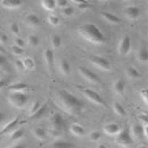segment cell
<instances>
[{
	"label": "cell",
	"mask_w": 148,
	"mask_h": 148,
	"mask_svg": "<svg viewBox=\"0 0 148 148\" xmlns=\"http://www.w3.org/2000/svg\"><path fill=\"white\" fill-rule=\"evenodd\" d=\"M101 16L104 20H107L110 24H114V25H119V24H121V21H122L120 17H117L114 13H110V12H102Z\"/></svg>",
	"instance_id": "obj_13"
},
{
	"label": "cell",
	"mask_w": 148,
	"mask_h": 148,
	"mask_svg": "<svg viewBox=\"0 0 148 148\" xmlns=\"http://www.w3.org/2000/svg\"><path fill=\"white\" fill-rule=\"evenodd\" d=\"M6 85H7V82H6L5 79H0V90L4 89V88L6 87Z\"/></svg>",
	"instance_id": "obj_47"
},
{
	"label": "cell",
	"mask_w": 148,
	"mask_h": 148,
	"mask_svg": "<svg viewBox=\"0 0 148 148\" xmlns=\"http://www.w3.org/2000/svg\"><path fill=\"white\" fill-rule=\"evenodd\" d=\"M51 148H75L71 142H66V141H62V140H57L52 143Z\"/></svg>",
	"instance_id": "obj_24"
},
{
	"label": "cell",
	"mask_w": 148,
	"mask_h": 148,
	"mask_svg": "<svg viewBox=\"0 0 148 148\" xmlns=\"http://www.w3.org/2000/svg\"><path fill=\"white\" fill-rule=\"evenodd\" d=\"M140 95H141V97H142V100L145 101V103L148 106V88L142 89V90L140 91Z\"/></svg>",
	"instance_id": "obj_39"
},
{
	"label": "cell",
	"mask_w": 148,
	"mask_h": 148,
	"mask_svg": "<svg viewBox=\"0 0 148 148\" xmlns=\"http://www.w3.org/2000/svg\"><path fill=\"white\" fill-rule=\"evenodd\" d=\"M47 21H49V24H50L51 26H58L60 24V19L57 16H52V14L47 17Z\"/></svg>",
	"instance_id": "obj_33"
},
{
	"label": "cell",
	"mask_w": 148,
	"mask_h": 148,
	"mask_svg": "<svg viewBox=\"0 0 148 148\" xmlns=\"http://www.w3.org/2000/svg\"><path fill=\"white\" fill-rule=\"evenodd\" d=\"M1 6L8 10H14L23 6V0H1Z\"/></svg>",
	"instance_id": "obj_14"
},
{
	"label": "cell",
	"mask_w": 148,
	"mask_h": 148,
	"mask_svg": "<svg viewBox=\"0 0 148 148\" xmlns=\"http://www.w3.org/2000/svg\"><path fill=\"white\" fill-rule=\"evenodd\" d=\"M42 6L46 11H55L57 7L56 0H42Z\"/></svg>",
	"instance_id": "obj_28"
},
{
	"label": "cell",
	"mask_w": 148,
	"mask_h": 148,
	"mask_svg": "<svg viewBox=\"0 0 148 148\" xmlns=\"http://www.w3.org/2000/svg\"><path fill=\"white\" fill-rule=\"evenodd\" d=\"M46 113H47V107H46V106H42V107L33 114V115L30 116V119H32V120H38V119L43 117Z\"/></svg>",
	"instance_id": "obj_29"
},
{
	"label": "cell",
	"mask_w": 148,
	"mask_h": 148,
	"mask_svg": "<svg viewBox=\"0 0 148 148\" xmlns=\"http://www.w3.org/2000/svg\"><path fill=\"white\" fill-rule=\"evenodd\" d=\"M78 72H79V75H81L85 81H88V82H90V83L100 84V82H101L100 77H98L95 72H92L91 70L84 68V66H79V68H78Z\"/></svg>",
	"instance_id": "obj_7"
},
{
	"label": "cell",
	"mask_w": 148,
	"mask_h": 148,
	"mask_svg": "<svg viewBox=\"0 0 148 148\" xmlns=\"http://www.w3.org/2000/svg\"><path fill=\"white\" fill-rule=\"evenodd\" d=\"M78 34L83 39L88 40L89 43H92V44L100 45V44H104L106 42V37L102 33V31L98 29L97 25H95L92 23H87L82 25L78 29Z\"/></svg>",
	"instance_id": "obj_2"
},
{
	"label": "cell",
	"mask_w": 148,
	"mask_h": 148,
	"mask_svg": "<svg viewBox=\"0 0 148 148\" xmlns=\"http://www.w3.org/2000/svg\"><path fill=\"white\" fill-rule=\"evenodd\" d=\"M68 1H69V0H56V5L59 8H64V7L69 6L68 5Z\"/></svg>",
	"instance_id": "obj_40"
},
{
	"label": "cell",
	"mask_w": 148,
	"mask_h": 148,
	"mask_svg": "<svg viewBox=\"0 0 148 148\" xmlns=\"http://www.w3.org/2000/svg\"><path fill=\"white\" fill-rule=\"evenodd\" d=\"M130 134H133L135 139H141L143 135V126L140 125V123H135L130 128Z\"/></svg>",
	"instance_id": "obj_17"
},
{
	"label": "cell",
	"mask_w": 148,
	"mask_h": 148,
	"mask_svg": "<svg viewBox=\"0 0 148 148\" xmlns=\"http://www.w3.org/2000/svg\"><path fill=\"white\" fill-rule=\"evenodd\" d=\"M49 121H50V125H51L52 129H60L64 126V119L60 114H53Z\"/></svg>",
	"instance_id": "obj_9"
},
{
	"label": "cell",
	"mask_w": 148,
	"mask_h": 148,
	"mask_svg": "<svg viewBox=\"0 0 148 148\" xmlns=\"http://www.w3.org/2000/svg\"><path fill=\"white\" fill-rule=\"evenodd\" d=\"M14 44L20 46V47H24L25 46V42L23 40V38H20V37H17V38H14Z\"/></svg>",
	"instance_id": "obj_41"
},
{
	"label": "cell",
	"mask_w": 148,
	"mask_h": 148,
	"mask_svg": "<svg viewBox=\"0 0 148 148\" xmlns=\"http://www.w3.org/2000/svg\"><path fill=\"white\" fill-rule=\"evenodd\" d=\"M56 104L69 115H79L83 110V103L76 96L65 90H59L55 95Z\"/></svg>",
	"instance_id": "obj_1"
},
{
	"label": "cell",
	"mask_w": 148,
	"mask_h": 148,
	"mask_svg": "<svg viewBox=\"0 0 148 148\" xmlns=\"http://www.w3.org/2000/svg\"><path fill=\"white\" fill-rule=\"evenodd\" d=\"M143 135H146V138H148V125H143Z\"/></svg>",
	"instance_id": "obj_48"
},
{
	"label": "cell",
	"mask_w": 148,
	"mask_h": 148,
	"mask_svg": "<svg viewBox=\"0 0 148 148\" xmlns=\"http://www.w3.org/2000/svg\"><path fill=\"white\" fill-rule=\"evenodd\" d=\"M113 109H114L115 114H117L119 116H126V114H127L125 107H123L120 102H114V104H113Z\"/></svg>",
	"instance_id": "obj_26"
},
{
	"label": "cell",
	"mask_w": 148,
	"mask_h": 148,
	"mask_svg": "<svg viewBox=\"0 0 148 148\" xmlns=\"http://www.w3.org/2000/svg\"><path fill=\"white\" fill-rule=\"evenodd\" d=\"M0 53H4V55L6 53V51H5V49H4V47H3L1 45H0Z\"/></svg>",
	"instance_id": "obj_50"
},
{
	"label": "cell",
	"mask_w": 148,
	"mask_h": 148,
	"mask_svg": "<svg viewBox=\"0 0 148 148\" xmlns=\"http://www.w3.org/2000/svg\"><path fill=\"white\" fill-rule=\"evenodd\" d=\"M6 121V115L0 110V125H3V123Z\"/></svg>",
	"instance_id": "obj_46"
},
{
	"label": "cell",
	"mask_w": 148,
	"mask_h": 148,
	"mask_svg": "<svg viewBox=\"0 0 148 148\" xmlns=\"http://www.w3.org/2000/svg\"><path fill=\"white\" fill-rule=\"evenodd\" d=\"M10 29L12 31V33H13L14 36H18L19 34V25L17 23H12L11 25H10Z\"/></svg>",
	"instance_id": "obj_38"
},
{
	"label": "cell",
	"mask_w": 148,
	"mask_h": 148,
	"mask_svg": "<svg viewBox=\"0 0 148 148\" xmlns=\"http://www.w3.org/2000/svg\"><path fill=\"white\" fill-rule=\"evenodd\" d=\"M139 62H141V63H147L148 62V50L145 47H141L140 50L138 51V55H136Z\"/></svg>",
	"instance_id": "obj_25"
},
{
	"label": "cell",
	"mask_w": 148,
	"mask_h": 148,
	"mask_svg": "<svg viewBox=\"0 0 148 148\" xmlns=\"http://www.w3.org/2000/svg\"><path fill=\"white\" fill-rule=\"evenodd\" d=\"M25 21H26V24H27L30 27H37V26H38L39 24H40L39 18L37 17L36 14H29V16L26 17Z\"/></svg>",
	"instance_id": "obj_23"
},
{
	"label": "cell",
	"mask_w": 148,
	"mask_h": 148,
	"mask_svg": "<svg viewBox=\"0 0 148 148\" xmlns=\"http://www.w3.org/2000/svg\"><path fill=\"white\" fill-rule=\"evenodd\" d=\"M101 136H102V134H101L100 132L95 130V132H91V133H90V136H89V138H90L91 141H95V142H96V141H98V140L101 139Z\"/></svg>",
	"instance_id": "obj_36"
},
{
	"label": "cell",
	"mask_w": 148,
	"mask_h": 148,
	"mask_svg": "<svg viewBox=\"0 0 148 148\" xmlns=\"http://www.w3.org/2000/svg\"><path fill=\"white\" fill-rule=\"evenodd\" d=\"M139 120L143 123V125H148V115H147V114L139 115Z\"/></svg>",
	"instance_id": "obj_42"
},
{
	"label": "cell",
	"mask_w": 148,
	"mask_h": 148,
	"mask_svg": "<svg viewBox=\"0 0 148 148\" xmlns=\"http://www.w3.org/2000/svg\"><path fill=\"white\" fill-rule=\"evenodd\" d=\"M7 101L16 108H24L29 102V96L23 91H11Z\"/></svg>",
	"instance_id": "obj_3"
},
{
	"label": "cell",
	"mask_w": 148,
	"mask_h": 148,
	"mask_svg": "<svg viewBox=\"0 0 148 148\" xmlns=\"http://www.w3.org/2000/svg\"><path fill=\"white\" fill-rule=\"evenodd\" d=\"M24 129H14L13 132H11V135H10V139L11 141H19L20 139H23L24 136Z\"/></svg>",
	"instance_id": "obj_27"
},
{
	"label": "cell",
	"mask_w": 148,
	"mask_h": 148,
	"mask_svg": "<svg viewBox=\"0 0 148 148\" xmlns=\"http://www.w3.org/2000/svg\"><path fill=\"white\" fill-rule=\"evenodd\" d=\"M11 148H25V146H23V145H17V146H13V147H11Z\"/></svg>",
	"instance_id": "obj_51"
},
{
	"label": "cell",
	"mask_w": 148,
	"mask_h": 148,
	"mask_svg": "<svg viewBox=\"0 0 148 148\" xmlns=\"http://www.w3.org/2000/svg\"><path fill=\"white\" fill-rule=\"evenodd\" d=\"M113 89H114V91H115L117 95L122 96L123 94H125V90H126L125 82H123L122 79H117V81H115L114 84H113Z\"/></svg>",
	"instance_id": "obj_20"
},
{
	"label": "cell",
	"mask_w": 148,
	"mask_h": 148,
	"mask_svg": "<svg viewBox=\"0 0 148 148\" xmlns=\"http://www.w3.org/2000/svg\"><path fill=\"white\" fill-rule=\"evenodd\" d=\"M11 51H12V53H13L14 56H21L24 53V47H20V46L14 44V45L11 46Z\"/></svg>",
	"instance_id": "obj_35"
},
{
	"label": "cell",
	"mask_w": 148,
	"mask_h": 148,
	"mask_svg": "<svg viewBox=\"0 0 148 148\" xmlns=\"http://www.w3.org/2000/svg\"><path fill=\"white\" fill-rule=\"evenodd\" d=\"M51 45H52L53 49L60 47V45H62V39H60L59 36H57V34H53V36H52V38H51Z\"/></svg>",
	"instance_id": "obj_32"
},
{
	"label": "cell",
	"mask_w": 148,
	"mask_h": 148,
	"mask_svg": "<svg viewBox=\"0 0 148 148\" xmlns=\"http://www.w3.org/2000/svg\"><path fill=\"white\" fill-rule=\"evenodd\" d=\"M44 60H45V64L49 69H52L53 63H55V55L53 51L51 49H46L44 51Z\"/></svg>",
	"instance_id": "obj_15"
},
{
	"label": "cell",
	"mask_w": 148,
	"mask_h": 148,
	"mask_svg": "<svg viewBox=\"0 0 148 148\" xmlns=\"http://www.w3.org/2000/svg\"><path fill=\"white\" fill-rule=\"evenodd\" d=\"M58 66H59V71L63 73L64 76H69L70 75V72H71V66L69 64V62L64 58H62L59 60V63H58Z\"/></svg>",
	"instance_id": "obj_16"
},
{
	"label": "cell",
	"mask_w": 148,
	"mask_h": 148,
	"mask_svg": "<svg viewBox=\"0 0 148 148\" xmlns=\"http://www.w3.org/2000/svg\"><path fill=\"white\" fill-rule=\"evenodd\" d=\"M98 1H104V0H98Z\"/></svg>",
	"instance_id": "obj_53"
},
{
	"label": "cell",
	"mask_w": 148,
	"mask_h": 148,
	"mask_svg": "<svg viewBox=\"0 0 148 148\" xmlns=\"http://www.w3.org/2000/svg\"><path fill=\"white\" fill-rule=\"evenodd\" d=\"M16 65L19 70H25V66H24V63H23V59H17L16 60Z\"/></svg>",
	"instance_id": "obj_44"
},
{
	"label": "cell",
	"mask_w": 148,
	"mask_h": 148,
	"mask_svg": "<svg viewBox=\"0 0 148 148\" xmlns=\"http://www.w3.org/2000/svg\"><path fill=\"white\" fill-rule=\"evenodd\" d=\"M120 130H121L120 125H119V123H115V122L107 123V125L103 127V132H104L107 135H116Z\"/></svg>",
	"instance_id": "obj_10"
},
{
	"label": "cell",
	"mask_w": 148,
	"mask_h": 148,
	"mask_svg": "<svg viewBox=\"0 0 148 148\" xmlns=\"http://www.w3.org/2000/svg\"><path fill=\"white\" fill-rule=\"evenodd\" d=\"M27 44L31 46V47H36L39 45V38L37 37L36 34H29L27 37Z\"/></svg>",
	"instance_id": "obj_30"
},
{
	"label": "cell",
	"mask_w": 148,
	"mask_h": 148,
	"mask_svg": "<svg viewBox=\"0 0 148 148\" xmlns=\"http://www.w3.org/2000/svg\"><path fill=\"white\" fill-rule=\"evenodd\" d=\"M42 107V103L39 102V101H34L32 104H31V107H30V109H29V114H30V116L31 115H33L37 110H38L39 108Z\"/></svg>",
	"instance_id": "obj_34"
},
{
	"label": "cell",
	"mask_w": 148,
	"mask_h": 148,
	"mask_svg": "<svg viewBox=\"0 0 148 148\" xmlns=\"http://www.w3.org/2000/svg\"><path fill=\"white\" fill-rule=\"evenodd\" d=\"M81 91L84 94V96L89 98V100L95 103V104H98V106H104V101L103 98L101 97V95H98V92H96L95 90L92 89H89V88H81Z\"/></svg>",
	"instance_id": "obj_6"
},
{
	"label": "cell",
	"mask_w": 148,
	"mask_h": 148,
	"mask_svg": "<svg viewBox=\"0 0 148 148\" xmlns=\"http://www.w3.org/2000/svg\"><path fill=\"white\" fill-rule=\"evenodd\" d=\"M73 3H76V5H79V4H87L88 1L87 0H72Z\"/></svg>",
	"instance_id": "obj_49"
},
{
	"label": "cell",
	"mask_w": 148,
	"mask_h": 148,
	"mask_svg": "<svg viewBox=\"0 0 148 148\" xmlns=\"http://www.w3.org/2000/svg\"><path fill=\"white\" fill-rule=\"evenodd\" d=\"M125 13H126V17L130 20H135L138 19L139 16H140V10L138 6H128L126 10H125Z\"/></svg>",
	"instance_id": "obj_12"
},
{
	"label": "cell",
	"mask_w": 148,
	"mask_h": 148,
	"mask_svg": "<svg viewBox=\"0 0 148 148\" xmlns=\"http://www.w3.org/2000/svg\"><path fill=\"white\" fill-rule=\"evenodd\" d=\"M62 13H63V16H65V17H70L73 14V8L70 6H66L64 8H62Z\"/></svg>",
	"instance_id": "obj_37"
},
{
	"label": "cell",
	"mask_w": 148,
	"mask_h": 148,
	"mask_svg": "<svg viewBox=\"0 0 148 148\" xmlns=\"http://www.w3.org/2000/svg\"><path fill=\"white\" fill-rule=\"evenodd\" d=\"M126 75L129 78H134V79H138L141 77V72L135 68V66H127L126 68Z\"/></svg>",
	"instance_id": "obj_21"
},
{
	"label": "cell",
	"mask_w": 148,
	"mask_h": 148,
	"mask_svg": "<svg viewBox=\"0 0 148 148\" xmlns=\"http://www.w3.org/2000/svg\"><path fill=\"white\" fill-rule=\"evenodd\" d=\"M132 49V40L129 38L128 34H125L121 38L120 43H119V46H117V51L121 56H127Z\"/></svg>",
	"instance_id": "obj_8"
},
{
	"label": "cell",
	"mask_w": 148,
	"mask_h": 148,
	"mask_svg": "<svg viewBox=\"0 0 148 148\" xmlns=\"http://www.w3.org/2000/svg\"><path fill=\"white\" fill-rule=\"evenodd\" d=\"M29 88V85L24 82H17V83H13V84H10L7 89L10 91H24Z\"/></svg>",
	"instance_id": "obj_19"
},
{
	"label": "cell",
	"mask_w": 148,
	"mask_h": 148,
	"mask_svg": "<svg viewBox=\"0 0 148 148\" xmlns=\"http://www.w3.org/2000/svg\"><path fill=\"white\" fill-rule=\"evenodd\" d=\"M24 66H25V70H33L34 69V62L31 57H26L23 59Z\"/></svg>",
	"instance_id": "obj_31"
},
{
	"label": "cell",
	"mask_w": 148,
	"mask_h": 148,
	"mask_svg": "<svg viewBox=\"0 0 148 148\" xmlns=\"http://www.w3.org/2000/svg\"><path fill=\"white\" fill-rule=\"evenodd\" d=\"M19 123H20V121H19L18 117H16V119H13L12 121H10L8 123H6L5 127L1 129V132H0V135H5V134H7V133L13 132V130L17 128V126L19 125Z\"/></svg>",
	"instance_id": "obj_11"
},
{
	"label": "cell",
	"mask_w": 148,
	"mask_h": 148,
	"mask_svg": "<svg viewBox=\"0 0 148 148\" xmlns=\"http://www.w3.org/2000/svg\"><path fill=\"white\" fill-rule=\"evenodd\" d=\"M7 63V59L4 53H0V66H5Z\"/></svg>",
	"instance_id": "obj_43"
},
{
	"label": "cell",
	"mask_w": 148,
	"mask_h": 148,
	"mask_svg": "<svg viewBox=\"0 0 148 148\" xmlns=\"http://www.w3.org/2000/svg\"><path fill=\"white\" fill-rule=\"evenodd\" d=\"M115 142L120 146H123V147H128L133 143V136L130 134V130L129 129H123V130H120L117 134H116V138H115Z\"/></svg>",
	"instance_id": "obj_4"
},
{
	"label": "cell",
	"mask_w": 148,
	"mask_h": 148,
	"mask_svg": "<svg viewBox=\"0 0 148 148\" xmlns=\"http://www.w3.org/2000/svg\"><path fill=\"white\" fill-rule=\"evenodd\" d=\"M122 1H127V0H122Z\"/></svg>",
	"instance_id": "obj_54"
},
{
	"label": "cell",
	"mask_w": 148,
	"mask_h": 148,
	"mask_svg": "<svg viewBox=\"0 0 148 148\" xmlns=\"http://www.w3.org/2000/svg\"><path fill=\"white\" fill-rule=\"evenodd\" d=\"M89 62L94 66L101 69L103 71L112 70V64H110V62L102 56H91V57H89Z\"/></svg>",
	"instance_id": "obj_5"
},
{
	"label": "cell",
	"mask_w": 148,
	"mask_h": 148,
	"mask_svg": "<svg viewBox=\"0 0 148 148\" xmlns=\"http://www.w3.org/2000/svg\"><path fill=\"white\" fill-rule=\"evenodd\" d=\"M32 133L34 135V138L38 139L39 141H45L47 139V132L43 128H34Z\"/></svg>",
	"instance_id": "obj_22"
},
{
	"label": "cell",
	"mask_w": 148,
	"mask_h": 148,
	"mask_svg": "<svg viewBox=\"0 0 148 148\" xmlns=\"http://www.w3.org/2000/svg\"><path fill=\"white\" fill-rule=\"evenodd\" d=\"M0 43L1 44H6L7 43V36L4 33H0Z\"/></svg>",
	"instance_id": "obj_45"
},
{
	"label": "cell",
	"mask_w": 148,
	"mask_h": 148,
	"mask_svg": "<svg viewBox=\"0 0 148 148\" xmlns=\"http://www.w3.org/2000/svg\"><path fill=\"white\" fill-rule=\"evenodd\" d=\"M70 132L73 135H76V136H84V134H85V129L79 123H72L70 126Z\"/></svg>",
	"instance_id": "obj_18"
},
{
	"label": "cell",
	"mask_w": 148,
	"mask_h": 148,
	"mask_svg": "<svg viewBox=\"0 0 148 148\" xmlns=\"http://www.w3.org/2000/svg\"><path fill=\"white\" fill-rule=\"evenodd\" d=\"M97 148H107V147H106V146H104V145H100V146H98V147H97Z\"/></svg>",
	"instance_id": "obj_52"
}]
</instances>
